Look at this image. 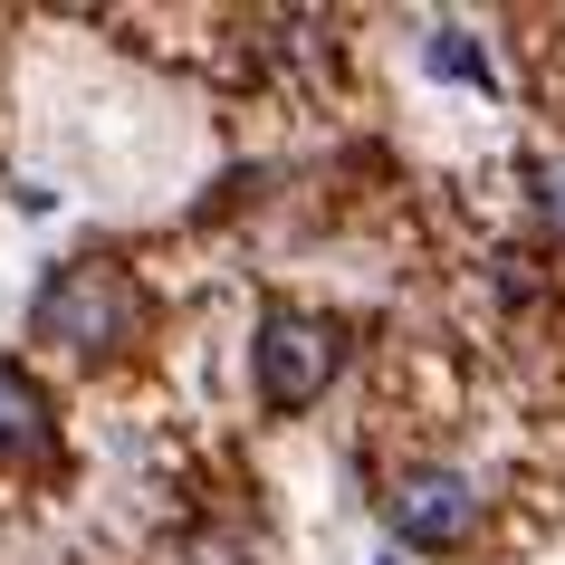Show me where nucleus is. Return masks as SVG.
Listing matches in <instances>:
<instances>
[{"label": "nucleus", "instance_id": "1", "mask_svg": "<svg viewBox=\"0 0 565 565\" xmlns=\"http://www.w3.org/2000/svg\"><path fill=\"white\" fill-rule=\"evenodd\" d=\"M135 327H145V288L116 259H58L49 288L30 298V335L58 355H116L135 345Z\"/></svg>", "mask_w": 565, "mask_h": 565}, {"label": "nucleus", "instance_id": "2", "mask_svg": "<svg viewBox=\"0 0 565 565\" xmlns=\"http://www.w3.org/2000/svg\"><path fill=\"white\" fill-rule=\"evenodd\" d=\"M335 327L327 317H307V307H268L259 317V345H249V364H259V403L268 413H307L317 393H327L335 374Z\"/></svg>", "mask_w": 565, "mask_h": 565}, {"label": "nucleus", "instance_id": "3", "mask_svg": "<svg viewBox=\"0 0 565 565\" xmlns=\"http://www.w3.org/2000/svg\"><path fill=\"white\" fill-rule=\"evenodd\" d=\"M384 518H393L403 546H460L479 527V489L460 470H403L384 489Z\"/></svg>", "mask_w": 565, "mask_h": 565}, {"label": "nucleus", "instance_id": "4", "mask_svg": "<svg viewBox=\"0 0 565 565\" xmlns=\"http://www.w3.org/2000/svg\"><path fill=\"white\" fill-rule=\"evenodd\" d=\"M0 460H49V403L20 364H0Z\"/></svg>", "mask_w": 565, "mask_h": 565}, {"label": "nucleus", "instance_id": "5", "mask_svg": "<svg viewBox=\"0 0 565 565\" xmlns=\"http://www.w3.org/2000/svg\"><path fill=\"white\" fill-rule=\"evenodd\" d=\"M431 67H441V77H489V58H479V49H470L460 30H441V39H431Z\"/></svg>", "mask_w": 565, "mask_h": 565}, {"label": "nucleus", "instance_id": "6", "mask_svg": "<svg viewBox=\"0 0 565 565\" xmlns=\"http://www.w3.org/2000/svg\"><path fill=\"white\" fill-rule=\"evenodd\" d=\"M536 211H546V231L565 239V153H546V163H536Z\"/></svg>", "mask_w": 565, "mask_h": 565}]
</instances>
